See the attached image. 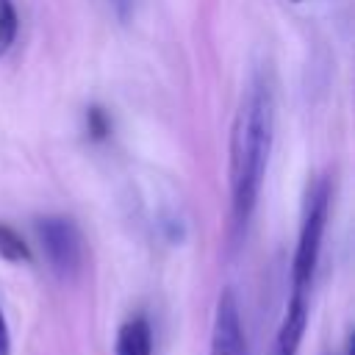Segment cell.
Returning a JSON list of instances; mask_svg holds the SVG:
<instances>
[{
  "instance_id": "obj_11",
  "label": "cell",
  "mask_w": 355,
  "mask_h": 355,
  "mask_svg": "<svg viewBox=\"0 0 355 355\" xmlns=\"http://www.w3.org/2000/svg\"><path fill=\"white\" fill-rule=\"evenodd\" d=\"M0 355H11V333L6 324V313L0 308Z\"/></svg>"
},
{
  "instance_id": "obj_3",
  "label": "cell",
  "mask_w": 355,
  "mask_h": 355,
  "mask_svg": "<svg viewBox=\"0 0 355 355\" xmlns=\"http://www.w3.org/2000/svg\"><path fill=\"white\" fill-rule=\"evenodd\" d=\"M33 230H36V239L42 244V252L50 269L61 280L78 277L86 261V244H83V233L78 222L64 214H47L33 222Z\"/></svg>"
},
{
  "instance_id": "obj_7",
  "label": "cell",
  "mask_w": 355,
  "mask_h": 355,
  "mask_svg": "<svg viewBox=\"0 0 355 355\" xmlns=\"http://www.w3.org/2000/svg\"><path fill=\"white\" fill-rule=\"evenodd\" d=\"M0 258H6L11 263H31L33 261L25 239L6 222H0Z\"/></svg>"
},
{
  "instance_id": "obj_6",
  "label": "cell",
  "mask_w": 355,
  "mask_h": 355,
  "mask_svg": "<svg viewBox=\"0 0 355 355\" xmlns=\"http://www.w3.org/2000/svg\"><path fill=\"white\" fill-rule=\"evenodd\" d=\"M114 355H153V327L147 316L136 313L116 330Z\"/></svg>"
},
{
  "instance_id": "obj_8",
  "label": "cell",
  "mask_w": 355,
  "mask_h": 355,
  "mask_svg": "<svg viewBox=\"0 0 355 355\" xmlns=\"http://www.w3.org/2000/svg\"><path fill=\"white\" fill-rule=\"evenodd\" d=\"M19 31V14L11 0H0V55H6L17 39Z\"/></svg>"
},
{
  "instance_id": "obj_1",
  "label": "cell",
  "mask_w": 355,
  "mask_h": 355,
  "mask_svg": "<svg viewBox=\"0 0 355 355\" xmlns=\"http://www.w3.org/2000/svg\"><path fill=\"white\" fill-rule=\"evenodd\" d=\"M272 130H275V94L269 80L263 75H255L241 94L230 128L227 178H230L233 225L239 230L247 227L258 205L269 164V150H272Z\"/></svg>"
},
{
  "instance_id": "obj_12",
  "label": "cell",
  "mask_w": 355,
  "mask_h": 355,
  "mask_svg": "<svg viewBox=\"0 0 355 355\" xmlns=\"http://www.w3.org/2000/svg\"><path fill=\"white\" fill-rule=\"evenodd\" d=\"M344 355H352V341L347 344V349H344Z\"/></svg>"
},
{
  "instance_id": "obj_13",
  "label": "cell",
  "mask_w": 355,
  "mask_h": 355,
  "mask_svg": "<svg viewBox=\"0 0 355 355\" xmlns=\"http://www.w3.org/2000/svg\"><path fill=\"white\" fill-rule=\"evenodd\" d=\"M294 3H300V0H294Z\"/></svg>"
},
{
  "instance_id": "obj_2",
  "label": "cell",
  "mask_w": 355,
  "mask_h": 355,
  "mask_svg": "<svg viewBox=\"0 0 355 355\" xmlns=\"http://www.w3.org/2000/svg\"><path fill=\"white\" fill-rule=\"evenodd\" d=\"M330 194H333L330 178H316V183L308 189L300 236H297V250H294V261H291V294H311V283H313L319 255H322L327 214H330Z\"/></svg>"
},
{
  "instance_id": "obj_10",
  "label": "cell",
  "mask_w": 355,
  "mask_h": 355,
  "mask_svg": "<svg viewBox=\"0 0 355 355\" xmlns=\"http://www.w3.org/2000/svg\"><path fill=\"white\" fill-rule=\"evenodd\" d=\"M111 3V8H114V14L125 22V19H130L133 17V8H136V0H108Z\"/></svg>"
},
{
  "instance_id": "obj_9",
  "label": "cell",
  "mask_w": 355,
  "mask_h": 355,
  "mask_svg": "<svg viewBox=\"0 0 355 355\" xmlns=\"http://www.w3.org/2000/svg\"><path fill=\"white\" fill-rule=\"evenodd\" d=\"M86 122H89V130H92L94 139H105V133H108V119H105V114H103L100 108H89Z\"/></svg>"
},
{
  "instance_id": "obj_5",
  "label": "cell",
  "mask_w": 355,
  "mask_h": 355,
  "mask_svg": "<svg viewBox=\"0 0 355 355\" xmlns=\"http://www.w3.org/2000/svg\"><path fill=\"white\" fill-rule=\"evenodd\" d=\"M308 327V294H291L275 338V355H297Z\"/></svg>"
},
{
  "instance_id": "obj_4",
  "label": "cell",
  "mask_w": 355,
  "mask_h": 355,
  "mask_svg": "<svg viewBox=\"0 0 355 355\" xmlns=\"http://www.w3.org/2000/svg\"><path fill=\"white\" fill-rule=\"evenodd\" d=\"M211 355H250L239 300L230 288H225L216 302L214 330H211Z\"/></svg>"
}]
</instances>
